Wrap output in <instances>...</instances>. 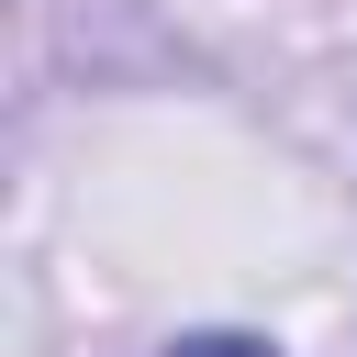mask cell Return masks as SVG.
<instances>
[{"instance_id":"cell-1","label":"cell","mask_w":357,"mask_h":357,"mask_svg":"<svg viewBox=\"0 0 357 357\" xmlns=\"http://www.w3.org/2000/svg\"><path fill=\"white\" fill-rule=\"evenodd\" d=\"M167 357H279V346H257V335H178Z\"/></svg>"}]
</instances>
